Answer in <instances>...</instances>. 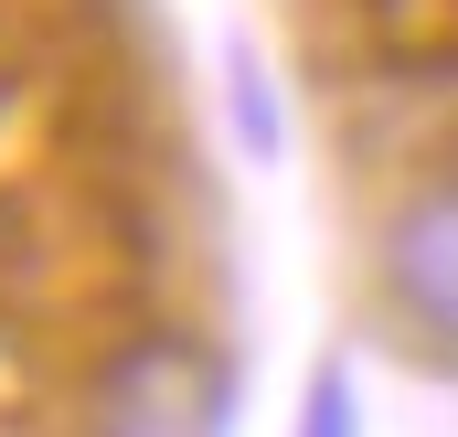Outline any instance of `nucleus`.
I'll return each instance as SVG.
<instances>
[{"mask_svg": "<svg viewBox=\"0 0 458 437\" xmlns=\"http://www.w3.org/2000/svg\"><path fill=\"white\" fill-rule=\"evenodd\" d=\"M214 427H225V373L203 341H128L86 395V437H214Z\"/></svg>", "mask_w": 458, "mask_h": 437, "instance_id": "f257e3e1", "label": "nucleus"}, {"mask_svg": "<svg viewBox=\"0 0 458 437\" xmlns=\"http://www.w3.org/2000/svg\"><path fill=\"white\" fill-rule=\"evenodd\" d=\"M373 278H384V299H394L405 330H427L437 352H458V171L416 182V193L384 214Z\"/></svg>", "mask_w": 458, "mask_h": 437, "instance_id": "f03ea898", "label": "nucleus"}, {"mask_svg": "<svg viewBox=\"0 0 458 437\" xmlns=\"http://www.w3.org/2000/svg\"><path fill=\"white\" fill-rule=\"evenodd\" d=\"M299 437H362V406H352V373H342V363H320V373H310Z\"/></svg>", "mask_w": 458, "mask_h": 437, "instance_id": "7ed1b4c3", "label": "nucleus"}]
</instances>
